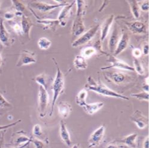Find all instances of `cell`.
I'll list each match as a JSON object with an SVG mask.
<instances>
[{
  "label": "cell",
  "mask_w": 149,
  "mask_h": 148,
  "mask_svg": "<svg viewBox=\"0 0 149 148\" xmlns=\"http://www.w3.org/2000/svg\"><path fill=\"white\" fill-rule=\"evenodd\" d=\"M86 87L88 90L92 91L96 93L101 95V96L129 100L130 98L123 96L106 86L105 84L101 82H97L92 77L89 76L87 79V84Z\"/></svg>",
  "instance_id": "obj_1"
},
{
  "label": "cell",
  "mask_w": 149,
  "mask_h": 148,
  "mask_svg": "<svg viewBox=\"0 0 149 148\" xmlns=\"http://www.w3.org/2000/svg\"><path fill=\"white\" fill-rule=\"evenodd\" d=\"M52 60H54L56 67V73L55 78L54 81H53V83L51 86L52 90L53 91V98H52V101L51 104L50 112L49 113V115L50 117L52 115L53 112H54V107L55 104L56 103V102L59 96L63 93L65 88L64 75H63L62 71L61 70L56 60L54 58H53Z\"/></svg>",
  "instance_id": "obj_2"
},
{
  "label": "cell",
  "mask_w": 149,
  "mask_h": 148,
  "mask_svg": "<svg viewBox=\"0 0 149 148\" xmlns=\"http://www.w3.org/2000/svg\"><path fill=\"white\" fill-rule=\"evenodd\" d=\"M105 78L111 81L117 85H121L130 82L132 77L128 74L118 71H104Z\"/></svg>",
  "instance_id": "obj_3"
},
{
  "label": "cell",
  "mask_w": 149,
  "mask_h": 148,
  "mask_svg": "<svg viewBox=\"0 0 149 148\" xmlns=\"http://www.w3.org/2000/svg\"><path fill=\"white\" fill-rule=\"evenodd\" d=\"M49 102V96L48 91L41 86H39L38 89V111L41 118H43L46 115L47 108Z\"/></svg>",
  "instance_id": "obj_4"
},
{
  "label": "cell",
  "mask_w": 149,
  "mask_h": 148,
  "mask_svg": "<svg viewBox=\"0 0 149 148\" xmlns=\"http://www.w3.org/2000/svg\"><path fill=\"white\" fill-rule=\"evenodd\" d=\"M100 25H96L89 29L88 31L85 32L80 37L74 41L71 46L74 48H76L88 44L97 34L98 30L100 29Z\"/></svg>",
  "instance_id": "obj_5"
},
{
  "label": "cell",
  "mask_w": 149,
  "mask_h": 148,
  "mask_svg": "<svg viewBox=\"0 0 149 148\" xmlns=\"http://www.w3.org/2000/svg\"><path fill=\"white\" fill-rule=\"evenodd\" d=\"M107 62L110 63L111 65L109 66L102 67L101 68L102 71H107L111 69H118L120 70L127 71H134V69L132 66H130L124 61L116 57L113 55H109L108 56V59Z\"/></svg>",
  "instance_id": "obj_6"
},
{
  "label": "cell",
  "mask_w": 149,
  "mask_h": 148,
  "mask_svg": "<svg viewBox=\"0 0 149 148\" xmlns=\"http://www.w3.org/2000/svg\"><path fill=\"white\" fill-rule=\"evenodd\" d=\"M68 4V3L67 1L62 4H51L40 1H33L29 3V7L32 10L35 9L36 10H38V11L42 13H46L55 9H56L57 8L65 6Z\"/></svg>",
  "instance_id": "obj_7"
},
{
  "label": "cell",
  "mask_w": 149,
  "mask_h": 148,
  "mask_svg": "<svg viewBox=\"0 0 149 148\" xmlns=\"http://www.w3.org/2000/svg\"><path fill=\"white\" fill-rule=\"evenodd\" d=\"M98 53H101V55L108 56L110 54L105 52L101 46V41L100 39L96 41V43L93 46H88L82 48L81 50V55L85 59H89L92 56L97 55Z\"/></svg>",
  "instance_id": "obj_8"
},
{
  "label": "cell",
  "mask_w": 149,
  "mask_h": 148,
  "mask_svg": "<svg viewBox=\"0 0 149 148\" xmlns=\"http://www.w3.org/2000/svg\"><path fill=\"white\" fill-rule=\"evenodd\" d=\"M84 16V14L79 13H76V16L74 20L71 29L72 38H79L86 31V27H85L83 21Z\"/></svg>",
  "instance_id": "obj_9"
},
{
  "label": "cell",
  "mask_w": 149,
  "mask_h": 148,
  "mask_svg": "<svg viewBox=\"0 0 149 148\" xmlns=\"http://www.w3.org/2000/svg\"><path fill=\"white\" fill-rule=\"evenodd\" d=\"M37 62L36 55L34 52L28 50H23L20 52L19 59L16 63V67H22L35 63Z\"/></svg>",
  "instance_id": "obj_10"
},
{
  "label": "cell",
  "mask_w": 149,
  "mask_h": 148,
  "mask_svg": "<svg viewBox=\"0 0 149 148\" xmlns=\"http://www.w3.org/2000/svg\"><path fill=\"white\" fill-rule=\"evenodd\" d=\"M125 25L133 34L136 35H146L148 33V26L140 20L126 22Z\"/></svg>",
  "instance_id": "obj_11"
},
{
  "label": "cell",
  "mask_w": 149,
  "mask_h": 148,
  "mask_svg": "<svg viewBox=\"0 0 149 148\" xmlns=\"http://www.w3.org/2000/svg\"><path fill=\"white\" fill-rule=\"evenodd\" d=\"M0 43L6 47H11L15 43V39L12 37L9 32L6 29L4 25V19H0Z\"/></svg>",
  "instance_id": "obj_12"
},
{
  "label": "cell",
  "mask_w": 149,
  "mask_h": 148,
  "mask_svg": "<svg viewBox=\"0 0 149 148\" xmlns=\"http://www.w3.org/2000/svg\"><path fill=\"white\" fill-rule=\"evenodd\" d=\"M105 128L104 125L100 126L97 130H95L90 136L88 143L89 147H95L98 146L102 142L105 135Z\"/></svg>",
  "instance_id": "obj_13"
},
{
  "label": "cell",
  "mask_w": 149,
  "mask_h": 148,
  "mask_svg": "<svg viewBox=\"0 0 149 148\" xmlns=\"http://www.w3.org/2000/svg\"><path fill=\"white\" fill-rule=\"evenodd\" d=\"M130 119L140 130L144 129L148 124V117L140 110L134 112L130 117Z\"/></svg>",
  "instance_id": "obj_14"
},
{
  "label": "cell",
  "mask_w": 149,
  "mask_h": 148,
  "mask_svg": "<svg viewBox=\"0 0 149 148\" xmlns=\"http://www.w3.org/2000/svg\"><path fill=\"white\" fill-rule=\"evenodd\" d=\"M130 37L129 34L126 33L124 29H122L120 39L118 42V45L116 46V50L113 55H114V56H117L121 54L123 51H124L130 45Z\"/></svg>",
  "instance_id": "obj_15"
},
{
  "label": "cell",
  "mask_w": 149,
  "mask_h": 148,
  "mask_svg": "<svg viewBox=\"0 0 149 148\" xmlns=\"http://www.w3.org/2000/svg\"><path fill=\"white\" fill-rule=\"evenodd\" d=\"M74 3H76V1H73L71 4H68L66 6L62 7V8L59 12L58 17V20L59 22V25L64 27L67 25L68 20L71 16L72 8Z\"/></svg>",
  "instance_id": "obj_16"
},
{
  "label": "cell",
  "mask_w": 149,
  "mask_h": 148,
  "mask_svg": "<svg viewBox=\"0 0 149 148\" xmlns=\"http://www.w3.org/2000/svg\"><path fill=\"white\" fill-rule=\"evenodd\" d=\"M120 36H121V33L119 30V28L118 27V25H115L113 29L111 34L110 37V38L109 39L108 47H109V51L111 53L110 55L114 54L116 46L118 45V42L120 39Z\"/></svg>",
  "instance_id": "obj_17"
},
{
  "label": "cell",
  "mask_w": 149,
  "mask_h": 148,
  "mask_svg": "<svg viewBox=\"0 0 149 148\" xmlns=\"http://www.w3.org/2000/svg\"><path fill=\"white\" fill-rule=\"evenodd\" d=\"M114 17L115 16L114 15H111L109 16L104 21V22L101 24V26H100V29L101 30L100 41L101 42H103L105 39V38L107 37L111 26L113 24Z\"/></svg>",
  "instance_id": "obj_18"
},
{
  "label": "cell",
  "mask_w": 149,
  "mask_h": 148,
  "mask_svg": "<svg viewBox=\"0 0 149 148\" xmlns=\"http://www.w3.org/2000/svg\"><path fill=\"white\" fill-rule=\"evenodd\" d=\"M21 27H22L23 35L28 39H30V33L31 28L34 26V24L31 19L25 15L21 17Z\"/></svg>",
  "instance_id": "obj_19"
},
{
  "label": "cell",
  "mask_w": 149,
  "mask_h": 148,
  "mask_svg": "<svg viewBox=\"0 0 149 148\" xmlns=\"http://www.w3.org/2000/svg\"><path fill=\"white\" fill-rule=\"evenodd\" d=\"M35 81L40 86L47 91L48 89L52 86L54 80L46 73H42L35 78Z\"/></svg>",
  "instance_id": "obj_20"
},
{
  "label": "cell",
  "mask_w": 149,
  "mask_h": 148,
  "mask_svg": "<svg viewBox=\"0 0 149 148\" xmlns=\"http://www.w3.org/2000/svg\"><path fill=\"white\" fill-rule=\"evenodd\" d=\"M58 113L62 119L67 118L71 114L72 108L71 105L67 102H60L58 105Z\"/></svg>",
  "instance_id": "obj_21"
},
{
  "label": "cell",
  "mask_w": 149,
  "mask_h": 148,
  "mask_svg": "<svg viewBox=\"0 0 149 148\" xmlns=\"http://www.w3.org/2000/svg\"><path fill=\"white\" fill-rule=\"evenodd\" d=\"M59 134L62 140L65 143V144L70 146L71 145L72 142L71 139L70 134L67 127V126L62 120L60 121V128H59Z\"/></svg>",
  "instance_id": "obj_22"
},
{
  "label": "cell",
  "mask_w": 149,
  "mask_h": 148,
  "mask_svg": "<svg viewBox=\"0 0 149 148\" xmlns=\"http://www.w3.org/2000/svg\"><path fill=\"white\" fill-rule=\"evenodd\" d=\"M37 22L43 26L44 29L52 30V31H54V32L56 30L57 27L59 25V22L58 19H38L37 20Z\"/></svg>",
  "instance_id": "obj_23"
},
{
  "label": "cell",
  "mask_w": 149,
  "mask_h": 148,
  "mask_svg": "<svg viewBox=\"0 0 149 148\" xmlns=\"http://www.w3.org/2000/svg\"><path fill=\"white\" fill-rule=\"evenodd\" d=\"M104 103L101 102H95L93 103H86L83 107L84 111L88 114L90 115H93L95 113L98 112L104 107Z\"/></svg>",
  "instance_id": "obj_24"
},
{
  "label": "cell",
  "mask_w": 149,
  "mask_h": 148,
  "mask_svg": "<svg viewBox=\"0 0 149 148\" xmlns=\"http://www.w3.org/2000/svg\"><path fill=\"white\" fill-rule=\"evenodd\" d=\"M73 65L77 70L86 69L88 66L86 59L80 55L76 56L73 61Z\"/></svg>",
  "instance_id": "obj_25"
},
{
  "label": "cell",
  "mask_w": 149,
  "mask_h": 148,
  "mask_svg": "<svg viewBox=\"0 0 149 148\" xmlns=\"http://www.w3.org/2000/svg\"><path fill=\"white\" fill-rule=\"evenodd\" d=\"M137 137L138 134L136 133H131L125 137L122 140H121V142L130 148H136Z\"/></svg>",
  "instance_id": "obj_26"
},
{
  "label": "cell",
  "mask_w": 149,
  "mask_h": 148,
  "mask_svg": "<svg viewBox=\"0 0 149 148\" xmlns=\"http://www.w3.org/2000/svg\"><path fill=\"white\" fill-rule=\"evenodd\" d=\"M88 97V91L86 89L81 90L77 94L76 103L80 107L83 108L87 103L86 98Z\"/></svg>",
  "instance_id": "obj_27"
},
{
  "label": "cell",
  "mask_w": 149,
  "mask_h": 148,
  "mask_svg": "<svg viewBox=\"0 0 149 148\" xmlns=\"http://www.w3.org/2000/svg\"><path fill=\"white\" fill-rule=\"evenodd\" d=\"M127 3L130 5L131 11L132 12V14L133 15V16L135 19H138L140 17V14H141L140 8L139 4H138V1L132 0V1H127Z\"/></svg>",
  "instance_id": "obj_28"
},
{
  "label": "cell",
  "mask_w": 149,
  "mask_h": 148,
  "mask_svg": "<svg viewBox=\"0 0 149 148\" xmlns=\"http://www.w3.org/2000/svg\"><path fill=\"white\" fill-rule=\"evenodd\" d=\"M134 69L138 75H144L145 74V69L143 67V65L141 61L138 59H134Z\"/></svg>",
  "instance_id": "obj_29"
},
{
  "label": "cell",
  "mask_w": 149,
  "mask_h": 148,
  "mask_svg": "<svg viewBox=\"0 0 149 148\" xmlns=\"http://www.w3.org/2000/svg\"><path fill=\"white\" fill-rule=\"evenodd\" d=\"M37 44L41 50H47L52 46V42L46 37H42L38 39Z\"/></svg>",
  "instance_id": "obj_30"
},
{
  "label": "cell",
  "mask_w": 149,
  "mask_h": 148,
  "mask_svg": "<svg viewBox=\"0 0 149 148\" xmlns=\"http://www.w3.org/2000/svg\"><path fill=\"white\" fill-rule=\"evenodd\" d=\"M11 2L15 7L16 12H20L21 13H22L23 15H24V13H25L27 11L26 6L21 1L15 0V1H12Z\"/></svg>",
  "instance_id": "obj_31"
},
{
  "label": "cell",
  "mask_w": 149,
  "mask_h": 148,
  "mask_svg": "<svg viewBox=\"0 0 149 148\" xmlns=\"http://www.w3.org/2000/svg\"><path fill=\"white\" fill-rule=\"evenodd\" d=\"M8 24H10V26L12 27V29L16 34L20 35H23L22 29V27H21L20 24L17 22H15V21H14L13 20L9 21Z\"/></svg>",
  "instance_id": "obj_32"
},
{
  "label": "cell",
  "mask_w": 149,
  "mask_h": 148,
  "mask_svg": "<svg viewBox=\"0 0 149 148\" xmlns=\"http://www.w3.org/2000/svg\"><path fill=\"white\" fill-rule=\"evenodd\" d=\"M148 93L146 91H141L140 93H134L131 94V96L132 98H135V99H138V100L140 101H146L148 102Z\"/></svg>",
  "instance_id": "obj_33"
},
{
  "label": "cell",
  "mask_w": 149,
  "mask_h": 148,
  "mask_svg": "<svg viewBox=\"0 0 149 148\" xmlns=\"http://www.w3.org/2000/svg\"><path fill=\"white\" fill-rule=\"evenodd\" d=\"M10 107H12V104L5 99L3 94L0 93V108H7Z\"/></svg>",
  "instance_id": "obj_34"
},
{
  "label": "cell",
  "mask_w": 149,
  "mask_h": 148,
  "mask_svg": "<svg viewBox=\"0 0 149 148\" xmlns=\"http://www.w3.org/2000/svg\"><path fill=\"white\" fill-rule=\"evenodd\" d=\"M42 133H42L41 126L39 124H36L33 127V134L35 137L39 138V137H40L42 135Z\"/></svg>",
  "instance_id": "obj_35"
},
{
  "label": "cell",
  "mask_w": 149,
  "mask_h": 148,
  "mask_svg": "<svg viewBox=\"0 0 149 148\" xmlns=\"http://www.w3.org/2000/svg\"><path fill=\"white\" fill-rule=\"evenodd\" d=\"M16 16H17V15L15 10L7 11L4 13V18L9 21L13 20Z\"/></svg>",
  "instance_id": "obj_36"
},
{
  "label": "cell",
  "mask_w": 149,
  "mask_h": 148,
  "mask_svg": "<svg viewBox=\"0 0 149 148\" xmlns=\"http://www.w3.org/2000/svg\"><path fill=\"white\" fill-rule=\"evenodd\" d=\"M139 4L140 10H142L144 12H147L148 11V1L146 0V1H144L142 2H138Z\"/></svg>",
  "instance_id": "obj_37"
},
{
  "label": "cell",
  "mask_w": 149,
  "mask_h": 148,
  "mask_svg": "<svg viewBox=\"0 0 149 148\" xmlns=\"http://www.w3.org/2000/svg\"><path fill=\"white\" fill-rule=\"evenodd\" d=\"M21 121H21L20 120H19L16 121V122H13V123L10 124L6 125H0V131H3V130H7V129H8L9 128H11V127H12L15 126L16 125H17V124H19V123Z\"/></svg>",
  "instance_id": "obj_38"
},
{
  "label": "cell",
  "mask_w": 149,
  "mask_h": 148,
  "mask_svg": "<svg viewBox=\"0 0 149 148\" xmlns=\"http://www.w3.org/2000/svg\"><path fill=\"white\" fill-rule=\"evenodd\" d=\"M31 143H33L35 146V148H44L45 147L43 142L37 139H33Z\"/></svg>",
  "instance_id": "obj_39"
},
{
  "label": "cell",
  "mask_w": 149,
  "mask_h": 148,
  "mask_svg": "<svg viewBox=\"0 0 149 148\" xmlns=\"http://www.w3.org/2000/svg\"><path fill=\"white\" fill-rule=\"evenodd\" d=\"M132 56L135 59H138L142 56V51L138 48H134L132 50Z\"/></svg>",
  "instance_id": "obj_40"
},
{
  "label": "cell",
  "mask_w": 149,
  "mask_h": 148,
  "mask_svg": "<svg viewBox=\"0 0 149 148\" xmlns=\"http://www.w3.org/2000/svg\"><path fill=\"white\" fill-rule=\"evenodd\" d=\"M142 55L144 56H147L148 55V43H144L142 48Z\"/></svg>",
  "instance_id": "obj_41"
},
{
  "label": "cell",
  "mask_w": 149,
  "mask_h": 148,
  "mask_svg": "<svg viewBox=\"0 0 149 148\" xmlns=\"http://www.w3.org/2000/svg\"><path fill=\"white\" fill-rule=\"evenodd\" d=\"M3 50V48L2 46L0 44V70H1V68L2 66L3 63V57H2V52Z\"/></svg>",
  "instance_id": "obj_42"
},
{
  "label": "cell",
  "mask_w": 149,
  "mask_h": 148,
  "mask_svg": "<svg viewBox=\"0 0 149 148\" xmlns=\"http://www.w3.org/2000/svg\"><path fill=\"white\" fill-rule=\"evenodd\" d=\"M143 148H148V136H147L143 142Z\"/></svg>",
  "instance_id": "obj_43"
},
{
  "label": "cell",
  "mask_w": 149,
  "mask_h": 148,
  "mask_svg": "<svg viewBox=\"0 0 149 148\" xmlns=\"http://www.w3.org/2000/svg\"><path fill=\"white\" fill-rule=\"evenodd\" d=\"M4 138V134H3L2 136L0 137V148H3Z\"/></svg>",
  "instance_id": "obj_44"
},
{
  "label": "cell",
  "mask_w": 149,
  "mask_h": 148,
  "mask_svg": "<svg viewBox=\"0 0 149 148\" xmlns=\"http://www.w3.org/2000/svg\"><path fill=\"white\" fill-rule=\"evenodd\" d=\"M107 148H119V146L110 143L107 146Z\"/></svg>",
  "instance_id": "obj_45"
},
{
  "label": "cell",
  "mask_w": 149,
  "mask_h": 148,
  "mask_svg": "<svg viewBox=\"0 0 149 148\" xmlns=\"http://www.w3.org/2000/svg\"><path fill=\"white\" fill-rule=\"evenodd\" d=\"M143 89L144 91L148 93V84H146L144 83V85L143 86Z\"/></svg>",
  "instance_id": "obj_46"
},
{
  "label": "cell",
  "mask_w": 149,
  "mask_h": 148,
  "mask_svg": "<svg viewBox=\"0 0 149 148\" xmlns=\"http://www.w3.org/2000/svg\"><path fill=\"white\" fill-rule=\"evenodd\" d=\"M28 145H29V143H27V144H25V145H22V146H17V147H11V148H24L26 146H28Z\"/></svg>",
  "instance_id": "obj_47"
},
{
  "label": "cell",
  "mask_w": 149,
  "mask_h": 148,
  "mask_svg": "<svg viewBox=\"0 0 149 148\" xmlns=\"http://www.w3.org/2000/svg\"><path fill=\"white\" fill-rule=\"evenodd\" d=\"M71 148H80L79 145H77V144L74 145Z\"/></svg>",
  "instance_id": "obj_48"
},
{
  "label": "cell",
  "mask_w": 149,
  "mask_h": 148,
  "mask_svg": "<svg viewBox=\"0 0 149 148\" xmlns=\"http://www.w3.org/2000/svg\"><path fill=\"white\" fill-rule=\"evenodd\" d=\"M145 84H148V77H147L146 79H145Z\"/></svg>",
  "instance_id": "obj_49"
},
{
  "label": "cell",
  "mask_w": 149,
  "mask_h": 148,
  "mask_svg": "<svg viewBox=\"0 0 149 148\" xmlns=\"http://www.w3.org/2000/svg\"><path fill=\"white\" fill-rule=\"evenodd\" d=\"M1 3H2L1 1H0V7H1Z\"/></svg>",
  "instance_id": "obj_50"
}]
</instances>
